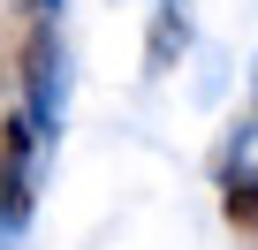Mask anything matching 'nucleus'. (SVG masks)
<instances>
[{"mask_svg":"<svg viewBox=\"0 0 258 250\" xmlns=\"http://www.w3.org/2000/svg\"><path fill=\"white\" fill-rule=\"evenodd\" d=\"M220 220L258 242V167H243V159L220 167Z\"/></svg>","mask_w":258,"mask_h":250,"instance_id":"nucleus-2","label":"nucleus"},{"mask_svg":"<svg viewBox=\"0 0 258 250\" xmlns=\"http://www.w3.org/2000/svg\"><path fill=\"white\" fill-rule=\"evenodd\" d=\"M250 121H258V114H250Z\"/></svg>","mask_w":258,"mask_h":250,"instance_id":"nucleus-3","label":"nucleus"},{"mask_svg":"<svg viewBox=\"0 0 258 250\" xmlns=\"http://www.w3.org/2000/svg\"><path fill=\"white\" fill-rule=\"evenodd\" d=\"M23 91H31V99H23V114L38 121V137H46L53 121H61V38H53L46 23L23 38Z\"/></svg>","mask_w":258,"mask_h":250,"instance_id":"nucleus-1","label":"nucleus"}]
</instances>
